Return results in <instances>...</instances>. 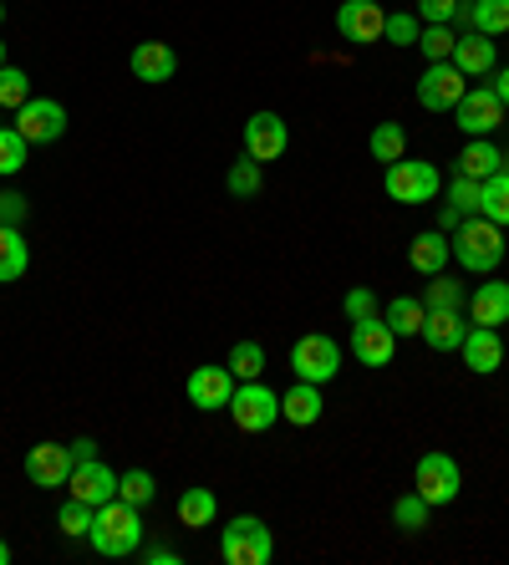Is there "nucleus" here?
Instances as JSON below:
<instances>
[{"label": "nucleus", "instance_id": "nucleus-1", "mask_svg": "<svg viewBox=\"0 0 509 565\" xmlns=\"http://www.w3.org/2000/svg\"><path fill=\"white\" fill-rule=\"evenodd\" d=\"M92 551L107 555V561H123V555H138L144 545V520H138V504L128 500H107L97 504V520H92Z\"/></svg>", "mask_w": 509, "mask_h": 565}, {"label": "nucleus", "instance_id": "nucleus-2", "mask_svg": "<svg viewBox=\"0 0 509 565\" xmlns=\"http://www.w3.org/2000/svg\"><path fill=\"white\" fill-rule=\"evenodd\" d=\"M454 255H458V265L464 270H474V276H489V270H499L505 265V230H499L495 220H458V230H454Z\"/></svg>", "mask_w": 509, "mask_h": 565}, {"label": "nucleus", "instance_id": "nucleus-3", "mask_svg": "<svg viewBox=\"0 0 509 565\" xmlns=\"http://www.w3.org/2000/svg\"><path fill=\"white\" fill-rule=\"evenodd\" d=\"M220 561L224 565H271L275 561V535L255 514H235L220 530Z\"/></svg>", "mask_w": 509, "mask_h": 565}, {"label": "nucleus", "instance_id": "nucleus-4", "mask_svg": "<svg viewBox=\"0 0 509 565\" xmlns=\"http://www.w3.org/2000/svg\"><path fill=\"white\" fill-rule=\"evenodd\" d=\"M382 189H388L392 204H428V199H438L444 179H438V163L403 153L397 163H388V173H382Z\"/></svg>", "mask_w": 509, "mask_h": 565}, {"label": "nucleus", "instance_id": "nucleus-5", "mask_svg": "<svg viewBox=\"0 0 509 565\" xmlns=\"http://www.w3.org/2000/svg\"><path fill=\"white\" fill-rule=\"evenodd\" d=\"M290 372H296L300 382H331L341 372V347L337 337H327V331H306L296 347H290Z\"/></svg>", "mask_w": 509, "mask_h": 565}, {"label": "nucleus", "instance_id": "nucleus-6", "mask_svg": "<svg viewBox=\"0 0 509 565\" xmlns=\"http://www.w3.org/2000/svg\"><path fill=\"white\" fill-rule=\"evenodd\" d=\"M230 418H235V428H245V434H265V428L280 423V393H271L261 377L240 382L235 397H230Z\"/></svg>", "mask_w": 509, "mask_h": 565}, {"label": "nucleus", "instance_id": "nucleus-7", "mask_svg": "<svg viewBox=\"0 0 509 565\" xmlns=\"http://www.w3.org/2000/svg\"><path fill=\"white\" fill-rule=\"evenodd\" d=\"M458 489H464L458 459H454V454H444V448H428V454L418 459V494L428 500V510H438V504H454Z\"/></svg>", "mask_w": 509, "mask_h": 565}, {"label": "nucleus", "instance_id": "nucleus-8", "mask_svg": "<svg viewBox=\"0 0 509 565\" xmlns=\"http://www.w3.org/2000/svg\"><path fill=\"white\" fill-rule=\"evenodd\" d=\"M469 93V82L454 62H428V72L418 77V107L423 113H454L458 97Z\"/></svg>", "mask_w": 509, "mask_h": 565}, {"label": "nucleus", "instance_id": "nucleus-9", "mask_svg": "<svg viewBox=\"0 0 509 565\" xmlns=\"http://www.w3.org/2000/svg\"><path fill=\"white\" fill-rule=\"evenodd\" d=\"M72 469H77V459H72V444H36L26 448V479L36 489H66V479H72Z\"/></svg>", "mask_w": 509, "mask_h": 565}, {"label": "nucleus", "instance_id": "nucleus-10", "mask_svg": "<svg viewBox=\"0 0 509 565\" xmlns=\"http://www.w3.org/2000/svg\"><path fill=\"white\" fill-rule=\"evenodd\" d=\"M15 132L26 143H56L66 132V107L52 97H31L26 107H15Z\"/></svg>", "mask_w": 509, "mask_h": 565}, {"label": "nucleus", "instance_id": "nucleus-11", "mask_svg": "<svg viewBox=\"0 0 509 565\" xmlns=\"http://www.w3.org/2000/svg\"><path fill=\"white\" fill-rule=\"evenodd\" d=\"M458 128L469 132V138H489V132L505 122V103H499L495 87H469V93L458 97Z\"/></svg>", "mask_w": 509, "mask_h": 565}, {"label": "nucleus", "instance_id": "nucleus-12", "mask_svg": "<svg viewBox=\"0 0 509 565\" xmlns=\"http://www.w3.org/2000/svg\"><path fill=\"white\" fill-rule=\"evenodd\" d=\"M352 356L362 367H392L397 356V337L382 316H367V321H352Z\"/></svg>", "mask_w": 509, "mask_h": 565}, {"label": "nucleus", "instance_id": "nucleus-13", "mask_svg": "<svg viewBox=\"0 0 509 565\" xmlns=\"http://www.w3.org/2000/svg\"><path fill=\"white\" fill-rule=\"evenodd\" d=\"M235 372L230 367H194L189 372V382H183V393H189V403H194L199 413H220L230 408V397H235Z\"/></svg>", "mask_w": 509, "mask_h": 565}, {"label": "nucleus", "instance_id": "nucleus-14", "mask_svg": "<svg viewBox=\"0 0 509 565\" xmlns=\"http://www.w3.org/2000/svg\"><path fill=\"white\" fill-rule=\"evenodd\" d=\"M290 148V128L280 113H250L245 122V153L255 163H275V158Z\"/></svg>", "mask_w": 509, "mask_h": 565}, {"label": "nucleus", "instance_id": "nucleus-15", "mask_svg": "<svg viewBox=\"0 0 509 565\" xmlns=\"http://www.w3.org/2000/svg\"><path fill=\"white\" fill-rule=\"evenodd\" d=\"M382 26H388V11H382L378 0H341L337 6V31L357 46H372L382 41Z\"/></svg>", "mask_w": 509, "mask_h": 565}, {"label": "nucleus", "instance_id": "nucleus-16", "mask_svg": "<svg viewBox=\"0 0 509 565\" xmlns=\"http://www.w3.org/2000/svg\"><path fill=\"white\" fill-rule=\"evenodd\" d=\"M66 489H72V500L107 504V500H118V473L107 469L103 459H82L77 469H72V479H66Z\"/></svg>", "mask_w": 509, "mask_h": 565}, {"label": "nucleus", "instance_id": "nucleus-17", "mask_svg": "<svg viewBox=\"0 0 509 565\" xmlns=\"http://www.w3.org/2000/svg\"><path fill=\"white\" fill-rule=\"evenodd\" d=\"M464 367L479 372V377H489V372H499V362H505L509 342L499 337V327H469V337H464Z\"/></svg>", "mask_w": 509, "mask_h": 565}, {"label": "nucleus", "instance_id": "nucleus-18", "mask_svg": "<svg viewBox=\"0 0 509 565\" xmlns=\"http://www.w3.org/2000/svg\"><path fill=\"white\" fill-rule=\"evenodd\" d=\"M179 72V52L169 41H138L132 46V77L138 82H173Z\"/></svg>", "mask_w": 509, "mask_h": 565}, {"label": "nucleus", "instance_id": "nucleus-19", "mask_svg": "<svg viewBox=\"0 0 509 565\" xmlns=\"http://www.w3.org/2000/svg\"><path fill=\"white\" fill-rule=\"evenodd\" d=\"M448 260H454V245H448L444 230H423V235H413V245H407V265H413L418 276H438V270H448Z\"/></svg>", "mask_w": 509, "mask_h": 565}, {"label": "nucleus", "instance_id": "nucleus-20", "mask_svg": "<svg viewBox=\"0 0 509 565\" xmlns=\"http://www.w3.org/2000/svg\"><path fill=\"white\" fill-rule=\"evenodd\" d=\"M321 408H327V403H321V387H316V382H290V393H280V418L290 423V428H311L316 418H321Z\"/></svg>", "mask_w": 509, "mask_h": 565}, {"label": "nucleus", "instance_id": "nucleus-21", "mask_svg": "<svg viewBox=\"0 0 509 565\" xmlns=\"http://www.w3.org/2000/svg\"><path fill=\"white\" fill-rule=\"evenodd\" d=\"M418 337L433 347V352H458V347H464V337H469L464 311H428V316H423Z\"/></svg>", "mask_w": 509, "mask_h": 565}, {"label": "nucleus", "instance_id": "nucleus-22", "mask_svg": "<svg viewBox=\"0 0 509 565\" xmlns=\"http://www.w3.org/2000/svg\"><path fill=\"white\" fill-rule=\"evenodd\" d=\"M448 62H454L464 77H489V72H495V41L479 36V31H469V36H458V46H454Z\"/></svg>", "mask_w": 509, "mask_h": 565}, {"label": "nucleus", "instance_id": "nucleus-23", "mask_svg": "<svg viewBox=\"0 0 509 565\" xmlns=\"http://www.w3.org/2000/svg\"><path fill=\"white\" fill-rule=\"evenodd\" d=\"M469 316H474V327H505L509 321V286L505 280H489V286L474 290Z\"/></svg>", "mask_w": 509, "mask_h": 565}, {"label": "nucleus", "instance_id": "nucleus-24", "mask_svg": "<svg viewBox=\"0 0 509 565\" xmlns=\"http://www.w3.org/2000/svg\"><path fill=\"white\" fill-rule=\"evenodd\" d=\"M26 270H31V245L21 239L15 224H0V286H15Z\"/></svg>", "mask_w": 509, "mask_h": 565}, {"label": "nucleus", "instance_id": "nucleus-25", "mask_svg": "<svg viewBox=\"0 0 509 565\" xmlns=\"http://www.w3.org/2000/svg\"><path fill=\"white\" fill-rule=\"evenodd\" d=\"M499 169H505V153H499V143H489V138H474V143L458 153V173H464V179H479L484 184V179Z\"/></svg>", "mask_w": 509, "mask_h": 565}, {"label": "nucleus", "instance_id": "nucleus-26", "mask_svg": "<svg viewBox=\"0 0 509 565\" xmlns=\"http://www.w3.org/2000/svg\"><path fill=\"white\" fill-rule=\"evenodd\" d=\"M479 214L484 220H495L499 230H509V169L489 173L479 184Z\"/></svg>", "mask_w": 509, "mask_h": 565}, {"label": "nucleus", "instance_id": "nucleus-27", "mask_svg": "<svg viewBox=\"0 0 509 565\" xmlns=\"http://www.w3.org/2000/svg\"><path fill=\"white\" fill-rule=\"evenodd\" d=\"M220 504H214V489H183L179 494V525L183 530H210Z\"/></svg>", "mask_w": 509, "mask_h": 565}, {"label": "nucleus", "instance_id": "nucleus-28", "mask_svg": "<svg viewBox=\"0 0 509 565\" xmlns=\"http://www.w3.org/2000/svg\"><path fill=\"white\" fill-rule=\"evenodd\" d=\"M423 301H413V296H392L388 311H382V321L392 327V337H418L423 331Z\"/></svg>", "mask_w": 509, "mask_h": 565}, {"label": "nucleus", "instance_id": "nucleus-29", "mask_svg": "<svg viewBox=\"0 0 509 565\" xmlns=\"http://www.w3.org/2000/svg\"><path fill=\"white\" fill-rule=\"evenodd\" d=\"M469 26L479 36H509V0H474L469 6Z\"/></svg>", "mask_w": 509, "mask_h": 565}, {"label": "nucleus", "instance_id": "nucleus-30", "mask_svg": "<svg viewBox=\"0 0 509 565\" xmlns=\"http://www.w3.org/2000/svg\"><path fill=\"white\" fill-rule=\"evenodd\" d=\"M367 153L378 158V163H397L407 153V128L403 122H378L372 138H367Z\"/></svg>", "mask_w": 509, "mask_h": 565}, {"label": "nucleus", "instance_id": "nucleus-31", "mask_svg": "<svg viewBox=\"0 0 509 565\" xmlns=\"http://www.w3.org/2000/svg\"><path fill=\"white\" fill-rule=\"evenodd\" d=\"M423 311H464V290H458L454 276H428V286H423Z\"/></svg>", "mask_w": 509, "mask_h": 565}, {"label": "nucleus", "instance_id": "nucleus-32", "mask_svg": "<svg viewBox=\"0 0 509 565\" xmlns=\"http://www.w3.org/2000/svg\"><path fill=\"white\" fill-rule=\"evenodd\" d=\"M224 184H230V194H235V199H255V194H261V184H265V173H261V163L245 153V158H235V163H230Z\"/></svg>", "mask_w": 509, "mask_h": 565}, {"label": "nucleus", "instance_id": "nucleus-33", "mask_svg": "<svg viewBox=\"0 0 509 565\" xmlns=\"http://www.w3.org/2000/svg\"><path fill=\"white\" fill-rule=\"evenodd\" d=\"M224 367L235 372V382H255L265 372V347L261 342H235L230 347V362Z\"/></svg>", "mask_w": 509, "mask_h": 565}, {"label": "nucleus", "instance_id": "nucleus-34", "mask_svg": "<svg viewBox=\"0 0 509 565\" xmlns=\"http://www.w3.org/2000/svg\"><path fill=\"white\" fill-rule=\"evenodd\" d=\"M392 525L403 530V535H418V530H428V500H423L418 489L392 504Z\"/></svg>", "mask_w": 509, "mask_h": 565}, {"label": "nucleus", "instance_id": "nucleus-35", "mask_svg": "<svg viewBox=\"0 0 509 565\" xmlns=\"http://www.w3.org/2000/svg\"><path fill=\"white\" fill-rule=\"evenodd\" d=\"M118 500H128V504H153L158 500V479L148 469H128V473H118Z\"/></svg>", "mask_w": 509, "mask_h": 565}, {"label": "nucleus", "instance_id": "nucleus-36", "mask_svg": "<svg viewBox=\"0 0 509 565\" xmlns=\"http://www.w3.org/2000/svg\"><path fill=\"white\" fill-rule=\"evenodd\" d=\"M92 520H97V504H87V500H66L62 510H56V530L72 540L92 535Z\"/></svg>", "mask_w": 509, "mask_h": 565}, {"label": "nucleus", "instance_id": "nucleus-37", "mask_svg": "<svg viewBox=\"0 0 509 565\" xmlns=\"http://www.w3.org/2000/svg\"><path fill=\"white\" fill-rule=\"evenodd\" d=\"M26 153H31V143L15 132V122L11 128H0V179H11V173L26 169Z\"/></svg>", "mask_w": 509, "mask_h": 565}, {"label": "nucleus", "instance_id": "nucleus-38", "mask_svg": "<svg viewBox=\"0 0 509 565\" xmlns=\"http://www.w3.org/2000/svg\"><path fill=\"white\" fill-rule=\"evenodd\" d=\"M31 103V77L21 66H0V107H26Z\"/></svg>", "mask_w": 509, "mask_h": 565}, {"label": "nucleus", "instance_id": "nucleus-39", "mask_svg": "<svg viewBox=\"0 0 509 565\" xmlns=\"http://www.w3.org/2000/svg\"><path fill=\"white\" fill-rule=\"evenodd\" d=\"M454 46H458L454 26H423L418 31V52L428 56V62H448V56H454Z\"/></svg>", "mask_w": 509, "mask_h": 565}, {"label": "nucleus", "instance_id": "nucleus-40", "mask_svg": "<svg viewBox=\"0 0 509 565\" xmlns=\"http://www.w3.org/2000/svg\"><path fill=\"white\" fill-rule=\"evenodd\" d=\"M418 15H407V11H392L388 15V26H382V41H392V46H418Z\"/></svg>", "mask_w": 509, "mask_h": 565}, {"label": "nucleus", "instance_id": "nucleus-41", "mask_svg": "<svg viewBox=\"0 0 509 565\" xmlns=\"http://www.w3.org/2000/svg\"><path fill=\"white\" fill-rule=\"evenodd\" d=\"M448 210L479 214V179H464V173H454V184H448Z\"/></svg>", "mask_w": 509, "mask_h": 565}, {"label": "nucleus", "instance_id": "nucleus-42", "mask_svg": "<svg viewBox=\"0 0 509 565\" xmlns=\"http://www.w3.org/2000/svg\"><path fill=\"white\" fill-rule=\"evenodd\" d=\"M341 311H347V321H367V316H378V296L367 286H352L347 301H341Z\"/></svg>", "mask_w": 509, "mask_h": 565}, {"label": "nucleus", "instance_id": "nucleus-43", "mask_svg": "<svg viewBox=\"0 0 509 565\" xmlns=\"http://www.w3.org/2000/svg\"><path fill=\"white\" fill-rule=\"evenodd\" d=\"M418 15L428 21V26H448L458 15V0H418Z\"/></svg>", "mask_w": 509, "mask_h": 565}, {"label": "nucleus", "instance_id": "nucleus-44", "mask_svg": "<svg viewBox=\"0 0 509 565\" xmlns=\"http://www.w3.org/2000/svg\"><path fill=\"white\" fill-rule=\"evenodd\" d=\"M21 220H26V194L0 189V224H21Z\"/></svg>", "mask_w": 509, "mask_h": 565}, {"label": "nucleus", "instance_id": "nucleus-45", "mask_svg": "<svg viewBox=\"0 0 509 565\" xmlns=\"http://www.w3.org/2000/svg\"><path fill=\"white\" fill-rule=\"evenodd\" d=\"M148 565H179V551H169V545H153V551H144Z\"/></svg>", "mask_w": 509, "mask_h": 565}, {"label": "nucleus", "instance_id": "nucleus-46", "mask_svg": "<svg viewBox=\"0 0 509 565\" xmlns=\"http://www.w3.org/2000/svg\"><path fill=\"white\" fill-rule=\"evenodd\" d=\"M72 459H97V444H92V438H77V444H72Z\"/></svg>", "mask_w": 509, "mask_h": 565}, {"label": "nucleus", "instance_id": "nucleus-47", "mask_svg": "<svg viewBox=\"0 0 509 565\" xmlns=\"http://www.w3.org/2000/svg\"><path fill=\"white\" fill-rule=\"evenodd\" d=\"M458 220H464V214H458V210H448V204H444V210H438V230H458Z\"/></svg>", "mask_w": 509, "mask_h": 565}, {"label": "nucleus", "instance_id": "nucleus-48", "mask_svg": "<svg viewBox=\"0 0 509 565\" xmlns=\"http://www.w3.org/2000/svg\"><path fill=\"white\" fill-rule=\"evenodd\" d=\"M495 93H499V103L509 107V66H499V77H495Z\"/></svg>", "mask_w": 509, "mask_h": 565}, {"label": "nucleus", "instance_id": "nucleus-49", "mask_svg": "<svg viewBox=\"0 0 509 565\" xmlns=\"http://www.w3.org/2000/svg\"><path fill=\"white\" fill-rule=\"evenodd\" d=\"M0 565H11V545L6 540H0Z\"/></svg>", "mask_w": 509, "mask_h": 565}, {"label": "nucleus", "instance_id": "nucleus-50", "mask_svg": "<svg viewBox=\"0 0 509 565\" xmlns=\"http://www.w3.org/2000/svg\"><path fill=\"white\" fill-rule=\"evenodd\" d=\"M0 66H6V41H0Z\"/></svg>", "mask_w": 509, "mask_h": 565}, {"label": "nucleus", "instance_id": "nucleus-51", "mask_svg": "<svg viewBox=\"0 0 509 565\" xmlns=\"http://www.w3.org/2000/svg\"><path fill=\"white\" fill-rule=\"evenodd\" d=\"M0 21H6V6H0Z\"/></svg>", "mask_w": 509, "mask_h": 565}, {"label": "nucleus", "instance_id": "nucleus-52", "mask_svg": "<svg viewBox=\"0 0 509 565\" xmlns=\"http://www.w3.org/2000/svg\"><path fill=\"white\" fill-rule=\"evenodd\" d=\"M458 6H474V0H458Z\"/></svg>", "mask_w": 509, "mask_h": 565}, {"label": "nucleus", "instance_id": "nucleus-53", "mask_svg": "<svg viewBox=\"0 0 509 565\" xmlns=\"http://www.w3.org/2000/svg\"><path fill=\"white\" fill-rule=\"evenodd\" d=\"M505 163H509V158H505Z\"/></svg>", "mask_w": 509, "mask_h": 565}]
</instances>
